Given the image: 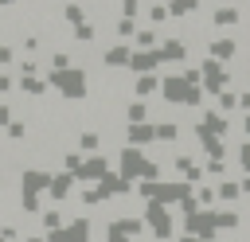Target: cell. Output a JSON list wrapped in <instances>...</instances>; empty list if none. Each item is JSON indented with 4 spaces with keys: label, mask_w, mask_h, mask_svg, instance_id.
Returning <instances> with one entry per match:
<instances>
[{
    "label": "cell",
    "mask_w": 250,
    "mask_h": 242,
    "mask_svg": "<svg viewBox=\"0 0 250 242\" xmlns=\"http://www.w3.org/2000/svg\"><path fill=\"white\" fill-rule=\"evenodd\" d=\"M8 59H12V51H8V47H0V62H8Z\"/></svg>",
    "instance_id": "6da1fadb"
}]
</instances>
